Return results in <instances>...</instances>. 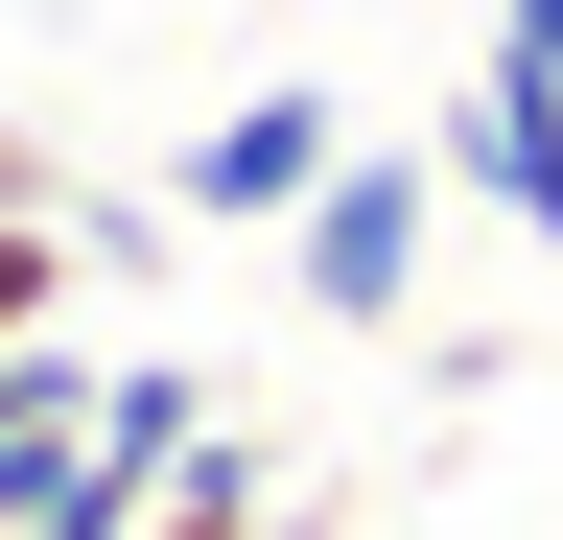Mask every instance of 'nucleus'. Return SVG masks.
<instances>
[{
  "label": "nucleus",
  "instance_id": "5",
  "mask_svg": "<svg viewBox=\"0 0 563 540\" xmlns=\"http://www.w3.org/2000/svg\"><path fill=\"white\" fill-rule=\"evenodd\" d=\"M0 329H70V212H0Z\"/></svg>",
  "mask_w": 563,
  "mask_h": 540
},
{
  "label": "nucleus",
  "instance_id": "2",
  "mask_svg": "<svg viewBox=\"0 0 563 540\" xmlns=\"http://www.w3.org/2000/svg\"><path fill=\"white\" fill-rule=\"evenodd\" d=\"M329 142H352V95H329V71H258V95H211V142L165 165V212H188V235H282V212L329 188Z\"/></svg>",
  "mask_w": 563,
  "mask_h": 540
},
{
  "label": "nucleus",
  "instance_id": "4",
  "mask_svg": "<svg viewBox=\"0 0 563 540\" xmlns=\"http://www.w3.org/2000/svg\"><path fill=\"white\" fill-rule=\"evenodd\" d=\"M258 517H282V470H258L235 423H188V447H165V494H141L118 540H258Z\"/></svg>",
  "mask_w": 563,
  "mask_h": 540
},
{
  "label": "nucleus",
  "instance_id": "6",
  "mask_svg": "<svg viewBox=\"0 0 563 540\" xmlns=\"http://www.w3.org/2000/svg\"><path fill=\"white\" fill-rule=\"evenodd\" d=\"M493 71H540V95H563V0H493Z\"/></svg>",
  "mask_w": 563,
  "mask_h": 540
},
{
  "label": "nucleus",
  "instance_id": "3",
  "mask_svg": "<svg viewBox=\"0 0 563 540\" xmlns=\"http://www.w3.org/2000/svg\"><path fill=\"white\" fill-rule=\"evenodd\" d=\"M446 188H493V212L563 258V95H540V71H470V95H446Z\"/></svg>",
  "mask_w": 563,
  "mask_h": 540
},
{
  "label": "nucleus",
  "instance_id": "1",
  "mask_svg": "<svg viewBox=\"0 0 563 540\" xmlns=\"http://www.w3.org/2000/svg\"><path fill=\"white\" fill-rule=\"evenodd\" d=\"M282 258H306V329H399L422 258H446V142H329V188L282 212Z\"/></svg>",
  "mask_w": 563,
  "mask_h": 540
},
{
  "label": "nucleus",
  "instance_id": "7",
  "mask_svg": "<svg viewBox=\"0 0 563 540\" xmlns=\"http://www.w3.org/2000/svg\"><path fill=\"white\" fill-rule=\"evenodd\" d=\"M258 540H329V517H306V494H282V517H258Z\"/></svg>",
  "mask_w": 563,
  "mask_h": 540
}]
</instances>
